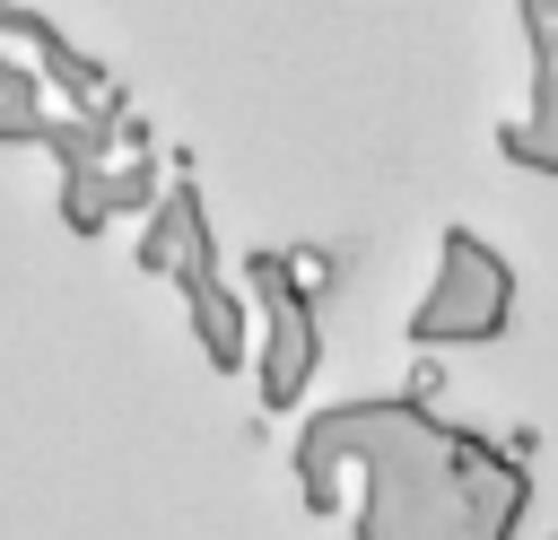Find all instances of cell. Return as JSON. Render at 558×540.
Wrapping results in <instances>:
<instances>
[{"label": "cell", "mask_w": 558, "mask_h": 540, "mask_svg": "<svg viewBox=\"0 0 558 540\" xmlns=\"http://www.w3.org/2000/svg\"><path fill=\"white\" fill-rule=\"evenodd\" d=\"M44 78H52L70 105H87V113H96L105 96H122V87H113V70H105V61H87V52H70L61 35H44Z\"/></svg>", "instance_id": "obj_7"}, {"label": "cell", "mask_w": 558, "mask_h": 540, "mask_svg": "<svg viewBox=\"0 0 558 540\" xmlns=\"http://www.w3.org/2000/svg\"><path fill=\"white\" fill-rule=\"evenodd\" d=\"M532 44V105L497 122V157L523 174H558V0H514Z\"/></svg>", "instance_id": "obj_4"}, {"label": "cell", "mask_w": 558, "mask_h": 540, "mask_svg": "<svg viewBox=\"0 0 558 540\" xmlns=\"http://www.w3.org/2000/svg\"><path fill=\"white\" fill-rule=\"evenodd\" d=\"M174 287H183V314H192V340L209 348V366L218 375H244V357H253V305H244V287H227L218 261L174 270Z\"/></svg>", "instance_id": "obj_6"}, {"label": "cell", "mask_w": 558, "mask_h": 540, "mask_svg": "<svg viewBox=\"0 0 558 540\" xmlns=\"http://www.w3.org/2000/svg\"><path fill=\"white\" fill-rule=\"evenodd\" d=\"M131 261H140L148 279H174V270H201V261H218L209 200H201V183H192V174H183V183H166V192L140 209V244H131Z\"/></svg>", "instance_id": "obj_5"}, {"label": "cell", "mask_w": 558, "mask_h": 540, "mask_svg": "<svg viewBox=\"0 0 558 540\" xmlns=\"http://www.w3.org/2000/svg\"><path fill=\"white\" fill-rule=\"evenodd\" d=\"M323 253H253L244 261V279H253V392H262V409L270 418H288L305 392H314V375H323Z\"/></svg>", "instance_id": "obj_2"}, {"label": "cell", "mask_w": 558, "mask_h": 540, "mask_svg": "<svg viewBox=\"0 0 558 540\" xmlns=\"http://www.w3.org/2000/svg\"><path fill=\"white\" fill-rule=\"evenodd\" d=\"M506 322H514V261L480 226H445L436 279L418 287L401 340L410 348H480V340H506Z\"/></svg>", "instance_id": "obj_3"}, {"label": "cell", "mask_w": 558, "mask_h": 540, "mask_svg": "<svg viewBox=\"0 0 558 540\" xmlns=\"http://www.w3.org/2000/svg\"><path fill=\"white\" fill-rule=\"evenodd\" d=\"M296 488L314 514H340L357 470V540H514L532 505V435L453 427L427 392H366L296 427Z\"/></svg>", "instance_id": "obj_1"}, {"label": "cell", "mask_w": 558, "mask_h": 540, "mask_svg": "<svg viewBox=\"0 0 558 540\" xmlns=\"http://www.w3.org/2000/svg\"><path fill=\"white\" fill-rule=\"evenodd\" d=\"M26 131H44V113H35V70L0 52V139H26Z\"/></svg>", "instance_id": "obj_8"}, {"label": "cell", "mask_w": 558, "mask_h": 540, "mask_svg": "<svg viewBox=\"0 0 558 540\" xmlns=\"http://www.w3.org/2000/svg\"><path fill=\"white\" fill-rule=\"evenodd\" d=\"M148 200H157L148 148H140V157H122V165H105V209H113V218H131V209H148Z\"/></svg>", "instance_id": "obj_9"}]
</instances>
